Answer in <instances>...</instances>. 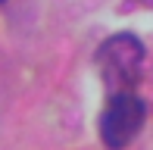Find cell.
Segmentation results:
<instances>
[{"label": "cell", "instance_id": "3", "mask_svg": "<svg viewBox=\"0 0 153 150\" xmlns=\"http://www.w3.org/2000/svg\"><path fill=\"white\" fill-rule=\"evenodd\" d=\"M0 3H3V0H0Z\"/></svg>", "mask_w": 153, "mask_h": 150}, {"label": "cell", "instance_id": "1", "mask_svg": "<svg viewBox=\"0 0 153 150\" xmlns=\"http://www.w3.org/2000/svg\"><path fill=\"white\" fill-rule=\"evenodd\" d=\"M94 63H97V72L103 78L106 94L134 91L137 78H141V69H144V44L134 35H128V31L109 35L100 44Z\"/></svg>", "mask_w": 153, "mask_h": 150}, {"label": "cell", "instance_id": "2", "mask_svg": "<svg viewBox=\"0 0 153 150\" xmlns=\"http://www.w3.org/2000/svg\"><path fill=\"white\" fill-rule=\"evenodd\" d=\"M144 119H147V103H144L134 91L109 94V103L103 106V116H100V138H103V144L106 147H125L128 141H134L137 131H141Z\"/></svg>", "mask_w": 153, "mask_h": 150}]
</instances>
